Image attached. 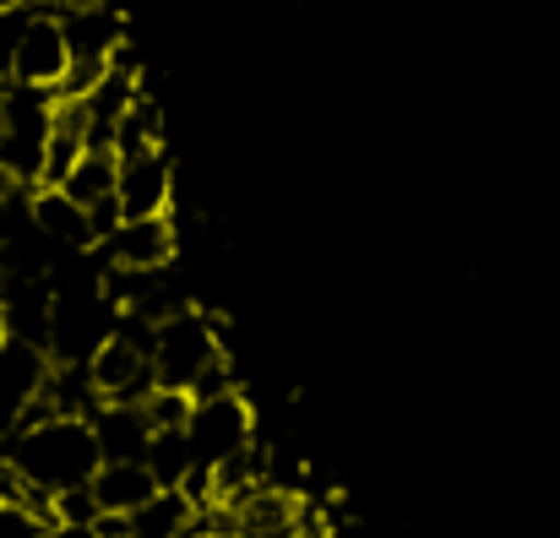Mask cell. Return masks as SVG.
Listing matches in <instances>:
<instances>
[{
	"label": "cell",
	"instance_id": "obj_1",
	"mask_svg": "<svg viewBox=\"0 0 560 538\" xmlns=\"http://www.w3.org/2000/svg\"><path fill=\"white\" fill-rule=\"evenodd\" d=\"M5 473H11V490L44 512L49 495L82 490L98 473V441H93L88 419H77V413L27 419L5 441Z\"/></svg>",
	"mask_w": 560,
	"mask_h": 538
},
{
	"label": "cell",
	"instance_id": "obj_2",
	"mask_svg": "<svg viewBox=\"0 0 560 538\" xmlns=\"http://www.w3.org/2000/svg\"><path fill=\"white\" fill-rule=\"evenodd\" d=\"M49 115L55 93L0 82V190H27L44 169V142H49Z\"/></svg>",
	"mask_w": 560,
	"mask_h": 538
},
{
	"label": "cell",
	"instance_id": "obj_3",
	"mask_svg": "<svg viewBox=\"0 0 560 538\" xmlns=\"http://www.w3.org/2000/svg\"><path fill=\"white\" fill-rule=\"evenodd\" d=\"M148 359H153V386H175L190 391L212 364H223V338H218V321L201 316V311H170L153 321L148 332Z\"/></svg>",
	"mask_w": 560,
	"mask_h": 538
},
{
	"label": "cell",
	"instance_id": "obj_4",
	"mask_svg": "<svg viewBox=\"0 0 560 538\" xmlns=\"http://www.w3.org/2000/svg\"><path fill=\"white\" fill-rule=\"evenodd\" d=\"M190 457L201 468H223L229 457L256 446V408L245 402V391H218V397H190L186 419Z\"/></svg>",
	"mask_w": 560,
	"mask_h": 538
},
{
	"label": "cell",
	"instance_id": "obj_5",
	"mask_svg": "<svg viewBox=\"0 0 560 538\" xmlns=\"http://www.w3.org/2000/svg\"><path fill=\"white\" fill-rule=\"evenodd\" d=\"M148 332H153V327H142V321L115 327V332L88 354L82 375H88V386H93V397H98V402H142V397L153 391Z\"/></svg>",
	"mask_w": 560,
	"mask_h": 538
},
{
	"label": "cell",
	"instance_id": "obj_6",
	"mask_svg": "<svg viewBox=\"0 0 560 538\" xmlns=\"http://www.w3.org/2000/svg\"><path fill=\"white\" fill-rule=\"evenodd\" d=\"M115 207L120 218H170L175 207V164L164 148L115 159Z\"/></svg>",
	"mask_w": 560,
	"mask_h": 538
},
{
	"label": "cell",
	"instance_id": "obj_7",
	"mask_svg": "<svg viewBox=\"0 0 560 538\" xmlns=\"http://www.w3.org/2000/svg\"><path fill=\"white\" fill-rule=\"evenodd\" d=\"M71 71V49H66V33H60V16L49 11H33L22 38H16V55H11V82L16 87H38V93H55Z\"/></svg>",
	"mask_w": 560,
	"mask_h": 538
},
{
	"label": "cell",
	"instance_id": "obj_8",
	"mask_svg": "<svg viewBox=\"0 0 560 538\" xmlns=\"http://www.w3.org/2000/svg\"><path fill=\"white\" fill-rule=\"evenodd\" d=\"M175 223L170 218H120L98 250L109 261V272H164L175 261Z\"/></svg>",
	"mask_w": 560,
	"mask_h": 538
},
{
	"label": "cell",
	"instance_id": "obj_9",
	"mask_svg": "<svg viewBox=\"0 0 560 538\" xmlns=\"http://www.w3.org/2000/svg\"><path fill=\"white\" fill-rule=\"evenodd\" d=\"M60 33H66L71 60H88V66H109V55L126 44V22L104 0H88V5L60 11Z\"/></svg>",
	"mask_w": 560,
	"mask_h": 538
},
{
	"label": "cell",
	"instance_id": "obj_10",
	"mask_svg": "<svg viewBox=\"0 0 560 538\" xmlns=\"http://www.w3.org/2000/svg\"><path fill=\"white\" fill-rule=\"evenodd\" d=\"M88 430L98 441V463H142L148 441H153V424H148L142 402H98L88 413Z\"/></svg>",
	"mask_w": 560,
	"mask_h": 538
},
{
	"label": "cell",
	"instance_id": "obj_11",
	"mask_svg": "<svg viewBox=\"0 0 560 538\" xmlns=\"http://www.w3.org/2000/svg\"><path fill=\"white\" fill-rule=\"evenodd\" d=\"M27 218H33L38 239H49V245H60V250H98L93 223H88V207H77L60 185H33Z\"/></svg>",
	"mask_w": 560,
	"mask_h": 538
},
{
	"label": "cell",
	"instance_id": "obj_12",
	"mask_svg": "<svg viewBox=\"0 0 560 538\" xmlns=\"http://www.w3.org/2000/svg\"><path fill=\"white\" fill-rule=\"evenodd\" d=\"M88 495L104 517H131L137 506L159 495V479L148 473V463H98V473L88 479Z\"/></svg>",
	"mask_w": 560,
	"mask_h": 538
},
{
	"label": "cell",
	"instance_id": "obj_13",
	"mask_svg": "<svg viewBox=\"0 0 560 538\" xmlns=\"http://www.w3.org/2000/svg\"><path fill=\"white\" fill-rule=\"evenodd\" d=\"M126 534L120 538H186L196 528V512L180 490H159L148 506H137L131 517H120Z\"/></svg>",
	"mask_w": 560,
	"mask_h": 538
},
{
	"label": "cell",
	"instance_id": "obj_14",
	"mask_svg": "<svg viewBox=\"0 0 560 538\" xmlns=\"http://www.w3.org/2000/svg\"><path fill=\"white\" fill-rule=\"evenodd\" d=\"M148 148H164V109H159L148 93H137V98L120 109L115 131H109V153L126 159V153H148Z\"/></svg>",
	"mask_w": 560,
	"mask_h": 538
},
{
	"label": "cell",
	"instance_id": "obj_15",
	"mask_svg": "<svg viewBox=\"0 0 560 538\" xmlns=\"http://www.w3.org/2000/svg\"><path fill=\"white\" fill-rule=\"evenodd\" d=\"M60 190H66L77 207H93V201L115 196V153H109V148H82V159L60 179Z\"/></svg>",
	"mask_w": 560,
	"mask_h": 538
},
{
	"label": "cell",
	"instance_id": "obj_16",
	"mask_svg": "<svg viewBox=\"0 0 560 538\" xmlns=\"http://www.w3.org/2000/svg\"><path fill=\"white\" fill-rule=\"evenodd\" d=\"M148 473L159 479V490H180L186 484V473L196 468V457H190V441L186 430H153V441H148Z\"/></svg>",
	"mask_w": 560,
	"mask_h": 538
},
{
	"label": "cell",
	"instance_id": "obj_17",
	"mask_svg": "<svg viewBox=\"0 0 560 538\" xmlns=\"http://www.w3.org/2000/svg\"><path fill=\"white\" fill-rule=\"evenodd\" d=\"M142 413H148V424H153V430H186L190 391H175V386H153V391L142 397Z\"/></svg>",
	"mask_w": 560,
	"mask_h": 538
},
{
	"label": "cell",
	"instance_id": "obj_18",
	"mask_svg": "<svg viewBox=\"0 0 560 538\" xmlns=\"http://www.w3.org/2000/svg\"><path fill=\"white\" fill-rule=\"evenodd\" d=\"M27 16H33V11H11V5H0V82H11V55H16V38H22Z\"/></svg>",
	"mask_w": 560,
	"mask_h": 538
},
{
	"label": "cell",
	"instance_id": "obj_19",
	"mask_svg": "<svg viewBox=\"0 0 560 538\" xmlns=\"http://www.w3.org/2000/svg\"><path fill=\"white\" fill-rule=\"evenodd\" d=\"M5 239H11V196L0 190V245H5Z\"/></svg>",
	"mask_w": 560,
	"mask_h": 538
},
{
	"label": "cell",
	"instance_id": "obj_20",
	"mask_svg": "<svg viewBox=\"0 0 560 538\" xmlns=\"http://www.w3.org/2000/svg\"><path fill=\"white\" fill-rule=\"evenodd\" d=\"M0 5H11V11H44L49 0H0Z\"/></svg>",
	"mask_w": 560,
	"mask_h": 538
},
{
	"label": "cell",
	"instance_id": "obj_21",
	"mask_svg": "<svg viewBox=\"0 0 560 538\" xmlns=\"http://www.w3.org/2000/svg\"><path fill=\"white\" fill-rule=\"evenodd\" d=\"M186 538H218V534H207V528H201V523H196V528H190Z\"/></svg>",
	"mask_w": 560,
	"mask_h": 538
},
{
	"label": "cell",
	"instance_id": "obj_22",
	"mask_svg": "<svg viewBox=\"0 0 560 538\" xmlns=\"http://www.w3.org/2000/svg\"><path fill=\"white\" fill-rule=\"evenodd\" d=\"M27 538H55V528H38V534H27Z\"/></svg>",
	"mask_w": 560,
	"mask_h": 538
}]
</instances>
